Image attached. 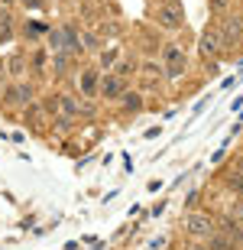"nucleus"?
<instances>
[{
  "mask_svg": "<svg viewBox=\"0 0 243 250\" xmlns=\"http://www.w3.org/2000/svg\"><path fill=\"white\" fill-rule=\"evenodd\" d=\"M130 72H133V62H120L117 65V78H127Z\"/></svg>",
  "mask_w": 243,
  "mask_h": 250,
  "instance_id": "5701e85b",
  "label": "nucleus"
},
{
  "mask_svg": "<svg viewBox=\"0 0 243 250\" xmlns=\"http://www.w3.org/2000/svg\"><path fill=\"white\" fill-rule=\"evenodd\" d=\"M3 101L13 104V107H17V104H29L33 101V88H29V84H10L7 91H3Z\"/></svg>",
  "mask_w": 243,
  "mask_h": 250,
  "instance_id": "423d86ee",
  "label": "nucleus"
},
{
  "mask_svg": "<svg viewBox=\"0 0 243 250\" xmlns=\"http://www.w3.org/2000/svg\"><path fill=\"white\" fill-rule=\"evenodd\" d=\"M207 250H237V247H234V241H230L227 234L214 231L211 237H207Z\"/></svg>",
  "mask_w": 243,
  "mask_h": 250,
  "instance_id": "9d476101",
  "label": "nucleus"
},
{
  "mask_svg": "<svg viewBox=\"0 0 243 250\" xmlns=\"http://www.w3.org/2000/svg\"><path fill=\"white\" fill-rule=\"evenodd\" d=\"M120 104H123V111H127V114H140L143 111V98L136 91H123L120 94Z\"/></svg>",
  "mask_w": 243,
  "mask_h": 250,
  "instance_id": "1a4fd4ad",
  "label": "nucleus"
},
{
  "mask_svg": "<svg viewBox=\"0 0 243 250\" xmlns=\"http://www.w3.org/2000/svg\"><path fill=\"white\" fill-rule=\"evenodd\" d=\"M23 7H33V10H36V7H42V0H23Z\"/></svg>",
  "mask_w": 243,
  "mask_h": 250,
  "instance_id": "393cba45",
  "label": "nucleus"
},
{
  "mask_svg": "<svg viewBox=\"0 0 243 250\" xmlns=\"http://www.w3.org/2000/svg\"><path fill=\"white\" fill-rule=\"evenodd\" d=\"M58 101H62V111H65L68 117H75V114H78V104H75V98H68V94H65V98H58Z\"/></svg>",
  "mask_w": 243,
  "mask_h": 250,
  "instance_id": "6ab92c4d",
  "label": "nucleus"
},
{
  "mask_svg": "<svg viewBox=\"0 0 243 250\" xmlns=\"http://www.w3.org/2000/svg\"><path fill=\"white\" fill-rule=\"evenodd\" d=\"M237 169H240V172H243V156H240V159H237Z\"/></svg>",
  "mask_w": 243,
  "mask_h": 250,
  "instance_id": "a878e982",
  "label": "nucleus"
},
{
  "mask_svg": "<svg viewBox=\"0 0 243 250\" xmlns=\"http://www.w3.org/2000/svg\"><path fill=\"white\" fill-rule=\"evenodd\" d=\"M68 68V52H56L52 56V72H65Z\"/></svg>",
  "mask_w": 243,
  "mask_h": 250,
  "instance_id": "dca6fc26",
  "label": "nucleus"
},
{
  "mask_svg": "<svg viewBox=\"0 0 243 250\" xmlns=\"http://www.w3.org/2000/svg\"><path fill=\"white\" fill-rule=\"evenodd\" d=\"M159 75H162V68L156 62H146V65H143V78H150V82H152V78H159Z\"/></svg>",
  "mask_w": 243,
  "mask_h": 250,
  "instance_id": "a211bd4d",
  "label": "nucleus"
},
{
  "mask_svg": "<svg viewBox=\"0 0 243 250\" xmlns=\"http://www.w3.org/2000/svg\"><path fill=\"white\" fill-rule=\"evenodd\" d=\"M207 7L221 13V10H227V7H230V0H207Z\"/></svg>",
  "mask_w": 243,
  "mask_h": 250,
  "instance_id": "b1692460",
  "label": "nucleus"
},
{
  "mask_svg": "<svg viewBox=\"0 0 243 250\" xmlns=\"http://www.w3.org/2000/svg\"><path fill=\"white\" fill-rule=\"evenodd\" d=\"M227 188H234L237 195H243V172L237 169V172H227Z\"/></svg>",
  "mask_w": 243,
  "mask_h": 250,
  "instance_id": "ddd939ff",
  "label": "nucleus"
},
{
  "mask_svg": "<svg viewBox=\"0 0 243 250\" xmlns=\"http://www.w3.org/2000/svg\"><path fill=\"white\" fill-rule=\"evenodd\" d=\"M7 68H10V75H23V56H10Z\"/></svg>",
  "mask_w": 243,
  "mask_h": 250,
  "instance_id": "412c9836",
  "label": "nucleus"
},
{
  "mask_svg": "<svg viewBox=\"0 0 243 250\" xmlns=\"http://www.w3.org/2000/svg\"><path fill=\"white\" fill-rule=\"evenodd\" d=\"M191 250H207V247H198V244H195V247H191Z\"/></svg>",
  "mask_w": 243,
  "mask_h": 250,
  "instance_id": "cd10ccee",
  "label": "nucleus"
},
{
  "mask_svg": "<svg viewBox=\"0 0 243 250\" xmlns=\"http://www.w3.org/2000/svg\"><path fill=\"white\" fill-rule=\"evenodd\" d=\"M185 231L191 234V237H211V234L217 231V224H214V218H207V214L191 211V214H185Z\"/></svg>",
  "mask_w": 243,
  "mask_h": 250,
  "instance_id": "f257e3e1",
  "label": "nucleus"
},
{
  "mask_svg": "<svg viewBox=\"0 0 243 250\" xmlns=\"http://www.w3.org/2000/svg\"><path fill=\"white\" fill-rule=\"evenodd\" d=\"M221 49H224V39H221V29H207L205 36L198 39V52H201L205 59H214L217 52H221Z\"/></svg>",
  "mask_w": 243,
  "mask_h": 250,
  "instance_id": "20e7f679",
  "label": "nucleus"
},
{
  "mask_svg": "<svg viewBox=\"0 0 243 250\" xmlns=\"http://www.w3.org/2000/svg\"><path fill=\"white\" fill-rule=\"evenodd\" d=\"M42 33H49V26H46V23H39V20H29V26H26V36L33 39V36H42Z\"/></svg>",
  "mask_w": 243,
  "mask_h": 250,
  "instance_id": "2eb2a0df",
  "label": "nucleus"
},
{
  "mask_svg": "<svg viewBox=\"0 0 243 250\" xmlns=\"http://www.w3.org/2000/svg\"><path fill=\"white\" fill-rule=\"evenodd\" d=\"M237 211H240V218H243V202H240V208H237Z\"/></svg>",
  "mask_w": 243,
  "mask_h": 250,
  "instance_id": "bb28decb",
  "label": "nucleus"
},
{
  "mask_svg": "<svg viewBox=\"0 0 243 250\" xmlns=\"http://www.w3.org/2000/svg\"><path fill=\"white\" fill-rule=\"evenodd\" d=\"M49 46H52V52H62V26L49 29Z\"/></svg>",
  "mask_w": 243,
  "mask_h": 250,
  "instance_id": "f3484780",
  "label": "nucleus"
},
{
  "mask_svg": "<svg viewBox=\"0 0 243 250\" xmlns=\"http://www.w3.org/2000/svg\"><path fill=\"white\" fill-rule=\"evenodd\" d=\"M117 56H120L117 49H104V52H101V65H104V68H111V65L117 62Z\"/></svg>",
  "mask_w": 243,
  "mask_h": 250,
  "instance_id": "aec40b11",
  "label": "nucleus"
},
{
  "mask_svg": "<svg viewBox=\"0 0 243 250\" xmlns=\"http://www.w3.org/2000/svg\"><path fill=\"white\" fill-rule=\"evenodd\" d=\"M162 56H166V75L172 82H178V78L185 75V52H182V46L168 42V46L162 49Z\"/></svg>",
  "mask_w": 243,
  "mask_h": 250,
  "instance_id": "f03ea898",
  "label": "nucleus"
},
{
  "mask_svg": "<svg viewBox=\"0 0 243 250\" xmlns=\"http://www.w3.org/2000/svg\"><path fill=\"white\" fill-rule=\"evenodd\" d=\"M10 36H13V29H10V13L3 10V13H0V42H7Z\"/></svg>",
  "mask_w": 243,
  "mask_h": 250,
  "instance_id": "4468645a",
  "label": "nucleus"
},
{
  "mask_svg": "<svg viewBox=\"0 0 243 250\" xmlns=\"http://www.w3.org/2000/svg\"><path fill=\"white\" fill-rule=\"evenodd\" d=\"M156 23H159L162 29H182V23H185V13H182V7H178V3L156 7Z\"/></svg>",
  "mask_w": 243,
  "mask_h": 250,
  "instance_id": "7ed1b4c3",
  "label": "nucleus"
},
{
  "mask_svg": "<svg viewBox=\"0 0 243 250\" xmlns=\"http://www.w3.org/2000/svg\"><path fill=\"white\" fill-rule=\"evenodd\" d=\"M62 52H68V56L81 52V36H78V29L72 26V23L62 26Z\"/></svg>",
  "mask_w": 243,
  "mask_h": 250,
  "instance_id": "0eeeda50",
  "label": "nucleus"
},
{
  "mask_svg": "<svg viewBox=\"0 0 243 250\" xmlns=\"http://www.w3.org/2000/svg\"><path fill=\"white\" fill-rule=\"evenodd\" d=\"M81 91L88 94V98L97 94V72H81Z\"/></svg>",
  "mask_w": 243,
  "mask_h": 250,
  "instance_id": "9b49d317",
  "label": "nucleus"
},
{
  "mask_svg": "<svg viewBox=\"0 0 243 250\" xmlns=\"http://www.w3.org/2000/svg\"><path fill=\"white\" fill-rule=\"evenodd\" d=\"M221 39H224V46H234L243 39V17H227L224 26H221Z\"/></svg>",
  "mask_w": 243,
  "mask_h": 250,
  "instance_id": "39448f33",
  "label": "nucleus"
},
{
  "mask_svg": "<svg viewBox=\"0 0 243 250\" xmlns=\"http://www.w3.org/2000/svg\"><path fill=\"white\" fill-rule=\"evenodd\" d=\"M101 94H104V98H120V94H123V78L107 75V78L101 82Z\"/></svg>",
  "mask_w": 243,
  "mask_h": 250,
  "instance_id": "6e6552de",
  "label": "nucleus"
},
{
  "mask_svg": "<svg viewBox=\"0 0 243 250\" xmlns=\"http://www.w3.org/2000/svg\"><path fill=\"white\" fill-rule=\"evenodd\" d=\"M81 46H88V49H101V42H97V36L84 33V36H81Z\"/></svg>",
  "mask_w": 243,
  "mask_h": 250,
  "instance_id": "4be33fe9",
  "label": "nucleus"
},
{
  "mask_svg": "<svg viewBox=\"0 0 243 250\" xmlns=\"http://www.w3.org/2000/svg\"><path fill=\"white\" fill-rule=\"evenodd\" d=\"M221 234H227L230 241H237V244H243V231L237 228V221H230V218H224L221 221Z\"/></svg>",
  "mask_w": 243,
  "mask_h": 250,
  "instance_id": "f8f14e48",
  "label": "nucleus"
}]
</instances>
